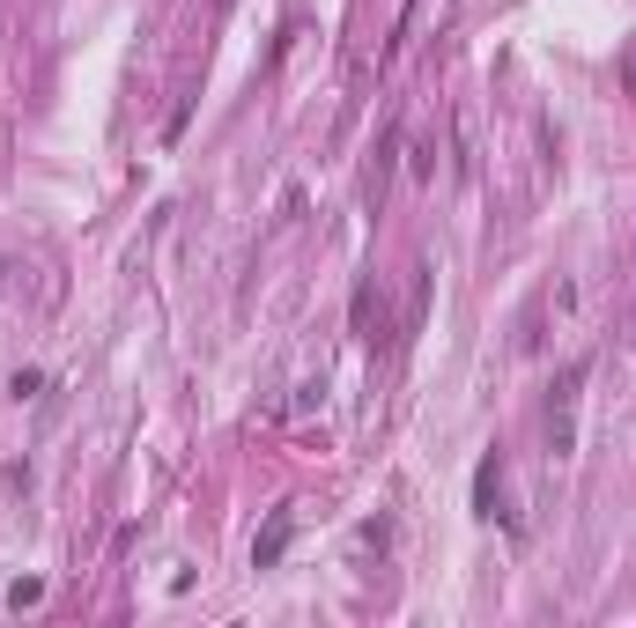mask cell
I'll use <instances>...</instances> for the list:
<instances>
[{"instance_id": "obj_1", "label": "cell", "mask_w": 636, "mask_h": 628, "mask_svg": "<svg viewBox=\"0 0 636 628\" xmlns=\"http://www.w3.org/2000/svg\"><path fill=\"white\" fill-rule=\"evenodd\" d=\"M577 385H585V363L563 370V392H555V407H548V451L570 459V444H577Z\"/></svg>"}, {"instance_id": "obj_2", "label": "cell", "mask_w": 636, "mask_h": 628, "mask_svg": "<svg viewBox=\"0 0 636 628\" xmlns=\"http://www.w3.org/2000/svg\"><path fill=\"white\" fill-rule=\"evenodd\" d=\"M282 547H289V510H274V525L259 532V547H252V562H259V570H267V562L282 555Z\"/></svg>"}]
</instances>
